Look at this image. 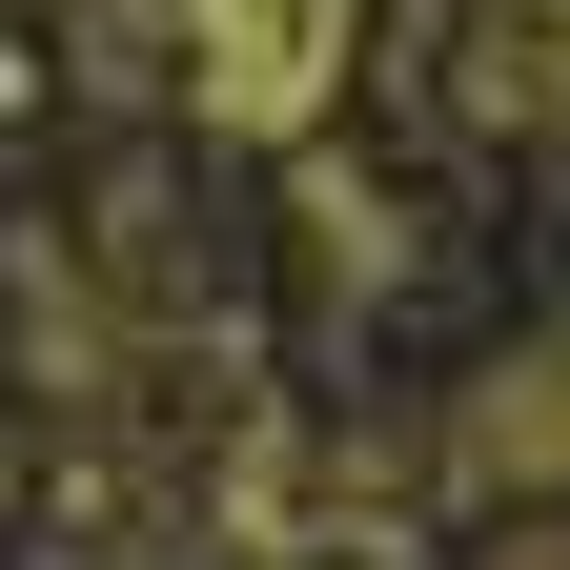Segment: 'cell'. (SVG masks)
<instances>
[{"label":"cell","mask_w":570,"mask_h":570,"mask_svg":"<svg viewBox=\"0 0 570 570\" xmlns=\"http://www.w3.org/2000/svg\"><path fill=\"white\" fill-rule=\"evenodd\" d=\"M346 41H367V0H184V82L245 142H306L326 82H346Z\"/></svg>","instance_id":"cell-1"},{"label":"cell","mask_w":570,"mask_h":570,"mask_svg":"<svg viewBox=\"0 0 570 570\" xmlns=\"http://www.w3.org/2000/svg\"><path fill=\"white\" fill-rule=\"evenodd\" d=\"M449 449H469L489 489H570V367H489V387L449 407Z\"/></svg>","instance_id":"cell-2"},{"label":"cell","mask_w":570,"mask_h":570,"mask_svg":"<svg viewBox=\"0 0 570 570\" xmlns=\"http://www.w3.org/2000/svg\"><path fill=\"white\" fill-rule=\"evenodd\" d=\"M510 570H570V550H510Z\"/></svg>","instance_id":"cell-3"}]
</instances>
